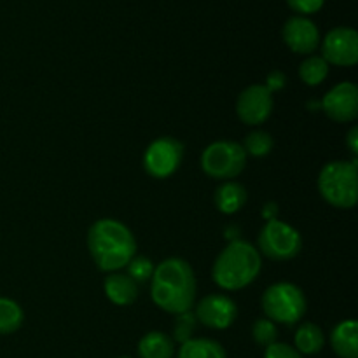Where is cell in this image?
Listing matches in <instances>:
<instances>
[{
	"label": "cell",
	"instance_id": "18",
	"mask_svg": "<svg viewBox=\"0 0 358 358\" xmlns=\"http://www.w3.org/2000/svg\"><path fill=\"white\" fill-rule=\"evenodd\" d=\"M296 350L301 355H317L325 346V334L313 322H304L299 325L294 336Z\"/></svg>",
	"mask_w": 358,
	"mask_h": 358
},
{
	"label": "cell",
	"instance_id": "22",
	"mask_svg": "<svg viewBox=\"0 0 358 358\" xmlns=\"http://www.w3.org/2000/svg\"><path fill=\"white\" fill-rule=\"evenodd\" d=\"M241 147H243L247 156L266 157L271 154L273 147H275V138H273L271 133L264 131V129H254L245 136Z\"/></svg>",
	"mask_w": 358,
	"mask_h": 358
},
{
	"label": "cell",
	"instance_id": "3",
	"mask_svg": "<svg viewBox=\"0 0 358 358\" xmlns=\"http://www.w3.org/2000/svg\"><path fill=\"white\" fill-rule=\"evenodd\" d=\"M262 269V257L257 248L245 240H234L217 255L212 278L222 290L234 292L252 285Z\"/></svg>",
	"mask_w": 358,
	"mask_h": 358
},
{
	"label": "cell",
	"instance_id": "5",
	"mask_svg": "<svg viewBox=\"0 0 358 358\" xmlns=\"http://www.w3.org/2000/svg\"><path fill=\"white\" fill-rule=\"evenodd\" d=\"M261 306L266 318L275 324L294 325L303 320L308 310V301L303 289L296 283L278 282L269 285L261 297Z\"/></svg>",
	"mask_w": 358,
	"mask_h": 358
},
{
	"label": "cell",
	"instance_id": "19",
	"mask_svg": "<svg viewBox=\"0 0 358 358\" xmlns=\"http://www.w3.org/2000/svg\"><path fill=\"white\" fill-rule=\"evenodd\" d=\"M177 358H227L220 343L208 338H192L180 345Z\"/></svg>",
	"mask_w": 358,
	"mask_h": 358
},
{
	"label": "cell",
	"instance_id": "1",
	"mask_svg": "<svg viewBox=\"0 0 358 358\" xmlns=\"http://www.w3.org/2000/svg\"><path fill=\"white\" fill-rule=\"evenodd\" d=\"M198 282L192 266L185 259L170 257L154 268L150 297L159 310L170 315L191 311L196 303Z\"/></svg>",
	"mask_w": 358,
	"mask_h": 358
},
{
	"label": "cell",
	"instance_id": "9",
	"mask_svg": "<svg viewBox=\"0 0 358 358\" xmlns=\"http://www.w3.org/2000/svg\"><path fill=\"white\" fill-rule=\"evenodd\" d=\"M273 93L264 84H250L245 87L236 100V114L247 126H261L273 112Z\"/></svg>",
	"mask_w": 358,
	"mask_h": 358
},
{
	"label": "cell",
	"instance_id": "16",
	"mask_svg": "<svg viewBox=\"0 0 358 358\" xmlns=\"http://www.w3.org/2000/svg\"><path fill=\"white\" fill-rule=\"evenodd\" d=\"M331 346L339 358H358V324L357 320H343L332 329Z\"/></svg>",
	"mask_w": 358,
	"mask_h": 358
},
{
	"label": "cell",
	"instance_id": "15",
	"mask_svg": "<svg viewBox=\"0 0 358 358\" xmlns=\"http://www.w3.org/2000/svg\"><path fill=\"white\" fill-rule=\"evenodd\" d=\"M213 201H215L217 210L224 215H233L238 213L248 201V192L240 182L226 180L215 189L213 194Z\"/></svg>",
	"mask_w": 358,
	"mask_h": 358
},
{
	"label": "cell",
	"instance_id": "12",
	"mask_svg": "<svg viewBox=\"0 0 358 358\" xmlns=\"http://www.w3.org/2000/svg\"><path fill=\"white\" fill-rule=\"evenodd\" d=\"M322 110L334 122H353L358 117V87L355 83H339L322 98Z\"/></svg>",
	"mask_w": 358,
	"mask_h": 358
},
{
	"label": "cell",
	"instance_id": "14",
	"mask_svg": "<svg viewBox=\"0 0 358 358\" xmlns=\"http://www.w3.org/2000/svg\"><path fill=\"white\" fill-rule=\"evenodd\" d=\"M103 292L115 306H131L138 299V283L126 273H108L103 282Z\"/></svg>",
	"mask_w": 358,
	"mask_h": 358
},
{
	"label": "cell",
	"instance_id": "26",
	"mask_svg": "<svg viewBox=\"0 0 358 358\" xmlns=\"http://www.w3.org/2000/svg\"><path fill=\"white\" fill-rule=\"evenodd\" d=\"M264 358H303V355L294 346L276 341L266 348Z\"/></svg>",
	"mask_w": 358,
	"mask_h": 358
},
{
	"label": "cell",
	"instance_id": "29",
	"mask_svg": "<svg viewBox=\"0 0 358 358\" xmlns=\"http://www.w3.org/2000/svg\"><path fill=\"white\" fill-rule=\"evenodd\" d=\"M346 147H348V150L352 152V156L357 157V154H358V128L357 126H353V128L348 131V135H346Z\"/></svg>",
	"mask_w": 358,
	"mask_h": 358
},
{
	"label": "cell",
	"instance_id": "6",
	"mask_svg": "<svg viewBox=\"0 0 358 358\" xmlns=\"http://www.w3.org/2000/svg\"><path fill=\"white\" fill-rule=\"evenodd\" d=\"M201 170L215 180H234L247 166V154L240 142L217 140L210 143L201 154Z\"/></svg>",
	"mask_w": 358,
	"mask_h": 358
},
{
	"label": "cell",
	"instance_id": "10",
	"mask_svg": "<svg viewBox=\"0 0 358 358\" xmlns=\"http://www.w3.org/2000/svg\"><path fill=\"white\" fill-rule=\"evenodd\" d=\"M322 58L329 65L353 66L358 62V34L350 27H336L322 41Z\"/></svg>",
	"mask_w": 358,
	"mask_h": 358
},
{
	"label": "cell",
	"instance_id": "25",
	"mask_svg": "<svg viewBox=\"0 0 358 358\" xmlns=\"http://www.w3.org/2000/svg\"><path fill=\"white\" fill-rule=\"evenodd\" d=\"M154 262L150 261L149 257H142V255H135V257L129 261V264L126 266V269H128V273L126 275L129 276V278L135 280L136 283H143L147 282V280L152 278V273H154Z\"/></svg>",
	"mask_w": 358,
	"mask_h": 358
},
{
	"label": "cell",
	"instance_id": "30",
	"mask_svg": "<svg viewBox=\"0 0 358 358\" xmlns=\"http://www.w3.org/2000/svg\"><path fill=\"white\" fill-rule=\"evenodd\" d=\"M119 358H131V357H119Z\"/></svg>",
	"mask_w": 358,
	"mask_h": 358
},
{
	"label": "cell",
	"instance_id": "11",
	"mask_svg": "<svg viewBox=\"0 0 358 358\" xmlns=\"http://www.w3.org/2000/svg\"><path fill=\"white\" fill-rule=\"evenodd\" d=\"M194 317L205 327L226 331L236 320L238 306L226 294H208L196 304Z\"/></svg>",
	"mask_w": 358,
	"mask_h": 358
},
{
	"label": "cell",
	"instance_id": "8",
	"mask_svg": "<svg viewBox=\"0 0 358 358\" xmlns=\"http://www.w3.org/2000/svg\"><path fill=\"white\" fill-rule=\"evenodd\" d=\"M184 143L175 136H159L143 152V170L157 180L171 177L184 161Z\"/></svg>",
	"mask_w": 358,
	"mask_h": 358
},
{
	"label": "cell",
	"instance_id": "23",
	"mask_svg": "<svg viewBox=\"0 0 358 358\" xmlns=\"http://www.w3.org/2000/svg\"><path fill=\"white\" fill-rule=\"evenodd\" d=\"M196 329H198V320H196L192 311H185V313L175 315L173 331H171L170 338L173 339V343L184 345V343H187L189 339L194 338Z\"/></svg>",
	"mask_w": 358,
	"mask_h": 358
},
{
	"label": "cell",
	"instance_id": "24",
	"mask_svg": "<svg viewBox=\"0 0 358 358\" xmlns=\"http://www.w3.org/2000/svg\"><path fill=\"white\" fill-rule=\"evenodd\" d=\"M252 338L259 346L268 348L269 345L276 343V339H278V327L269 318H257L252 325Z\"/></svg>",
	"mask_w": 358,
	"mask_h": 358
},
{
	"label": "cell",
	"instance_id": "17",
	"mask_svg": "<svg viewBox=\"0 0 358 358\" xmlns=\"http://www.w3.org/2000/svg\"><path fill=\"white\" fill-rule=\"evenodd\" d=\"M175 343L168 334L159 331L147 332L138 343L140 358H173Z\"/></svg>",
	"mask_w": 358,
	"mask_h": 358
},
{
	"label": "cell",
	"instance_id": "2",
	"mask_svg": "<svg viewBox=\"0 0 358 358\" xmlns=\"http://www.w3.org/2000/svg\"><path fill=\"white\" fill-rule=\"evenodd\" d=\"M87 250L100 271H121L136 255L135 234L121 220L100 219L87 231Z\"/></svg>",
	"mask_w": 358,
	"mask_h": 358
},
{
	"label": "cell",
	"instance_id": "7",
	"mask_svg": "<svg viewBox=\"0 0 358 358\" xmlns=\"http://www.w3.org/2000/svg\"><path fill=\"white\" fill-rule=\"evenodd\" d=\"M259 254L271 261H290L297 257L303 248V236L290 224L280 219H271L262 226L257 236Z\"/></svg>",
	"mask_w": 358,
	"mask_h": 358
},
{
	"label": "cell",
	"instance_id": "4",
	"mask_svg": "<svg viewBox=\"0 0 358 358\" xmlns=\"http://www.w3.org/2000/svg\"><path fill=\"white\" fill-rule=\"evenodd\" d=\"M318 191L331 206L350 210L358 201L357 159H339L325 164L318 173Z\"/></svg>",
	"mask_w": 358,
	"mask_h": 358
},
{
	"label": "cell",
	"instance_id": "21",
	"mask_svg": "<svg viewBox=\"0 0 358 358\" xmlns=\"http://www.w3.org/2000/svg\"><path fill=\"white\" fill-rule=\"evenodd\" d=\"M329 76V63L322 56L310 55L299 65V77L306 86H320Z\"/></svg>",
	"mask_w": 358,
	"mask_h": 358
},
{
	"label": "cell",
	"instance_id": "20",
	"mask_svg": "<svg viewBox=\"0 0 358 358\" xmlns=\"http://www.w3.org/2000/svg\"><path fill=\"white\" fill-rule=\"evenodd\" d=\"M24 322L23 308L9 297H0V334H14Z\"/></svg>",
	"mask_w": 358,
	"mask_h": 358
},
{
	"label": "cell",
	"instance_id": "28",
	"mask_svg": "<svg viewBox=\"0 0 358 358\" xmlns=\"http://www.w3.org/2000/svg\"><path fill=\"white\" fill-rule=\"evenodd\" d=\"M285 83H287L285 73L280 72V70H273V72H269V76H268V79H266L264 86L268 87V90L271 91V93H275V91L283 90Z\"/></svg>",
	"mask_w": 358,
	"mask_h": 358
},
{
	"label": "cell",
	"instance_id": "13",
	"mask_svg": "<svg viewBox=\"0 0 358 358\" xmlns=\"http://www.w3.org/2000/svg\"><path fill=\"white\" fill-rule=\"evenodd\" d=\"M283 42L296 55H313L320 45V30L306 16H292L285 21L282 30Z\"/></svg>",
	"mask_w": 358,
	"mask_h": 358
},
{
	"label": "cell",
	"instance_id": "27",
	"mask_svg": "<svg viewBox=\"0 0 358 358\" xmlns=\"http://www.w3.org/2000/svg\"><path fill=\"white\" fill-rule=\"evenodd\" d=\"M290 9L299 13V16H306V14L318 13L324 7L325 0H287Z\"/></svg>",
	"mask_w": 358,
	"mask_h": 358
}]
</instances>
